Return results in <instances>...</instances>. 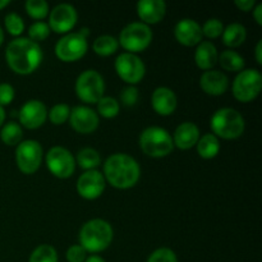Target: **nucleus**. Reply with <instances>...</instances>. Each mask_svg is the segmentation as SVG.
<instances>
[{"label": "nucleus", "mask_w": 262, "mask_h": 262, "mask_svg": "<svg viewBox=\"0 0 262 262\" xmlns=\"http://www.w3.org/2000/svg\"><path fill=\"white\" fill-rule=\"evenodd\" d=\"M146 262H178L176 252L168 247H160L148 256Z\"/></svg>", "instance_id": "35"}, {"label": "nucleus", "mask_w": 262, "mask_h": 262, "mask_svg": "<svg viewBox=\"0 0 262 262\" xmlns=\"http://www.w3.org/2000/svg\"><path fill=\"white\" fill-rule=\"evenodd\" d=\"M49 119L53 124H63L69 119V114H71V107L67 104H55L50 110H49Z\"/></svg>", "instance_id": "33"}, {"label": "nucleus", "mask_w": 262, "mask_h": 262, "mask_svg": "<svg viewBox=\"0 0 262 262\" xmlns=\"http://www.w3.org/2000/svg\"><path fill=\"white\" fill-rule=\"evenodd\" d=\"M42 49L38 42L28 37H17L10 41L5 50V59L12 71L18 74H30L42 61Z\"/></svg>", "instance_id": "1"}, {"label": "nucleus", "mask_w": 262, "mask_h": 262, "mask_svg": "<svg viewBox=\"0 0 262 262\" xmlns=\"http://www.w3.org/2000/svg\"><path fill=\"white\" fill-rule=\"evenodd\" d=\"M105 186L106 181L104 174L96 169L83 171L77 181V191L86 200H95L101 196Z\"/></svg>", "instance_id": "14"}, {"label": "nucleus", "mask_w": 262, "mask_h": 262, "mask_svg": "<svg viewBox=\"0 0 262 262\" xmlns=\"http://www.w3.org/2000/svg\"><path fill=\"white\" fill-rule=\"evenodd\" d=\"M262 87V74L258 69H242L233 81V95L242 102L252 101L258 96Z\"/></svg>", "instance_id": "8"}, {"label": "nucleus", "mask_w": 262, "mask_h": 262, "mask_svg": "<svg viewBox=\"0 0 262 262\" xmlns=\"http://www.w3.org/2000/svg\"><path fill=\"white\" fill-rule=\"evenodd\" d=\"M9 0H0V10L7 7V5H9Z\"/></svg>", "instance_id": "45"}, {"label": "nucleus", "mask_w": 262, "mask_h": 262, "mask_svg": "<svg viewBox=\"0 0 262 262\" xmlns=\"http://www.w3.org/2000/svg\"><path fill=\"white\" fill-rule=\"evenodd\" d=\"M140 147L146 155L164 158L173 151V137L165 128L151 125L145 128L140 135Z\"/></svg>", "instance_id": "5"}, {"label": "nucleus", "mask_w": 262, "mask_h": 262, "mask_svg": "<svg viewBox=\"0 0 262 262\" xmlns=\"http://www.w3.org/2000/svg\"><path fill=\"white\" fill-rule=\"evenodd\" d=\"M217 49L211 41H201L194 53V61L199 68L209 71L217 63Z\"/></svg>", "instance_id": "22"}, {"label": "nucleus", "mask_w": 262, "mask_h": 262, "mask_svg": "<svg viewBox=\"0 0 262 262\" xmlns=\"http://www.w3.org/2000/svg\"><path fill=\"white\" fill-rule=\"evenodd\" d=\"M234 3L241 10H245V12L253 9V7L256 5L255 0H235Z\"/></svg>", "instance_id": "40"}, {"label": "nucleus", "mask_w": 262, "mask_h": 262, "mask_svg": "<svg viewBox=\"0 0 262 262\" xmlns=\"http://www.w3.org/2000/svg\"><path fill=\"white\" fill-rule=\"evenodd\" d=\"M201 28L204 35H206L207 37L210 38H215L219 37L223 33V31H224V25H223L222 20L217 19V18H210V19H207L206 22L204 23V26H202Z\"/></svg>", "instance_id": "36"}, {"label": "nucleus", "mask_w": 262, "mask_h": 262, "mask_svg": "<svg viewBox=\"0 0 262 262\" xmlns=\"http://www.w3.org/2000/svg\"><path fill=\"white\" fill-rule=\"evenodd\" d=\"M42 146L38 141L25 140L15 148V161L19 170L25 174H32L40 168L42 161Z\"/></svg>", "instance_id": "10"}, {"label": "nucleus", "mask_w": 262, "mask_h": 262, "mask_svg": "<svg viewBox=\"0 0 262 262\" xmlns=\"http://www.w3.org/2000/svg\"><path fill=\"white\" fill-rule=\"evenodd\" d=\"M66 258L68 262H84L87 258V251L81 245H72L67 250Z\"/></svg>", "instance_id": "37"}, {"label": "nucleus", "mask_w": 262, "mask_h": 262, "mask_svg": "<svg viewBox=\"0 0 262 262\" xmlns=\"http://www.w3.org/2000/svg\"><path fill=\"white\" fill-rule=\"evenodd\" d=\"M217 61L223 69L229 72H241L245 67V58L232 49L223 50L222 54L217 56Z\"/></svg>", "instance_id": "25"}, {"label": "nucleus", "mask_w": 262, "mask_h": 262, "mask_svg": "<svg viewBox=\"0 0 262 262\" xmlns=\"http://www.w3.org/2000/svg\"><path fill=\"white\" fill-rule=\"evenodd\" d=\"M15 96L14 87L10 83H0V106L4 107L5 105L10 104Z\"/></svg>", "instance_id": "39"}, {"label": "nucleus", "mask_w": 262, "mask_h": 262, "mask_svg": "<svg viewBox=\"0 0 262 262\" xmlns=\"http://www.w3.org/2000/svg\"><path fill=\"white\" fill-rule=\"evenodd\" d=\"M152 41V30L150 26L143 22L128 23L120 31L118 42L128 51L136 54L137 51H142L147 48Z\"/></svg>", "instance_id": "7"}, {"label": "nucleus", "mask_w": 262, "mask_h": 262, "mask_svg": "<svg viewBox=\"0 0 262 262\" xmlns=\"http://www.w3.org/2000/svg\"><path fill=\"white\" fill-rule=\"evenodd\" d=\"M200 86L211 96H219L223 95L229 87V78L224 72L216 71V69H209L204 72L200 78Z\"/></svg>", "instance_id": "18"}, {"label": "nucleus", "mask_w": 262, "mask_h": 262, "mask_svg": "<svg viewBox=\"0 0 262 262\" xmlns=\"http://www.w3.org/2000/svg\"><path fill=\"white\" fill-rule=\"evenodd\" d=\"M120 100L127 106H133L138 100V90L136 86H127L120 92Z\"/></svg>", "instance_id": "38"}, {"label": "nucleus", "mask_w": 262, "mask_h": 262, "mask_svg": "<svg viewBox=\"0 0 262 262\" xmlns=\"http://www.w3.org/2000/svg\"><path fill=\"white\" fill-rule=\"evenodd\" d=\"M4 25L8 32L13 36H19L25 31V22L18 13L10 12L5 15Z\"/></svg>", "instance_id": "32"}, {"label": "nucleus", "mask_w": 262, "mask_h": 262, "mask_svg": "<svg viewBox=\"0 0 262 262\" xmlns=\"http://www.w3.org/2000/svg\"><path fill=\"white\" fill-rule=\"evenodd\" d=\"M151 104H152L154 110L158 114L170 115L177 109L178 99H177V95L173 90L165 86H160L152 92Z\"/></svg>", "instance_id": "19"}, {"label": "nucleus", "mask_w": 262, "mask_h": 262, "mask_svg": "<svg viewBox=\"0 0 262 262\" xmlns=\"http://www.w3.org/2000/svg\"><path fill=\"white\" fill-rule=\"evenodd\" d=\"M97 112L105 118H114L119 113V101L113 96H102L97 101Z\"/></svg>", "instance_id": "30"}, {"label": "nucleus", "mask_w": 262, "mask_h": 262, "mask_svg": "<svg viewBox=\"0 0 262 262\" xmlns=\"http://www.w3.org/2000/svg\"><path fill=\"white\" fill-rule=\"evenodd\" d=\"M136 7L137 14L146 25L160 22L166 13V3L164 0H140Z\"/></svg>", "instance_id": "20"}, {"label": "nucleus", "mask_w": 262, "mask_h": 262, "mask_svg": "<svg viewBox=\"0 0 262 262\" xmlns=\"http://www.w3.org/2000/svg\"><path fill=\"white\" fill-rule=\"evenodd\" d=\"M58 252L50 245H40L32 251L28 262H58Z\"/></svg>", "instance_id": "29"}, {"label": "nucleus", "mask_w": 262, "mask_h": 262, "mask_svg": "<svg viewBox=\"0 0 262 262\" xmlns=\"http://www.w3.org/2000/svg\"><path fill=\"white\" fill-rule=\"evenodd\" d=\"M115 71L118 76L127 82L129 86H135L141 79L143 78L146 73V67L142 59L133 53H120L115 59Z\"/></svg>", "instance_id": "9"}, {"label": "nucleus", "mask_w": 262, "mask_h": 262, "mask_svg": "<svg viewBox=\"0 0 262 262\" xmlns=\"http://www.w3.org/2000/svg\"><path fill=\"white\" fill-rule=\"evenodd\" d=\"M200 140V129L193 122H183L176 128L173 136L174 146L181 150H188L193 147Z\"/></svg>", "instance_id": "21"}, {"label": "nucleus", "mask_w": 262, "mask_h": 262, "mask_svg": "<svg viewBox=\"0 0 262 262\" xmlns=\"http://www.w3.org/2000/svg\"><path fill=\"white\" fill-rule=\"evenodd\" d=\"M77 14L76 8L69 3H60L49 12V27L56 33H68L76 26Z\"/></svg>", "instance_id": "13"}, {"label": "nucleus", "mask_w": 262, "mask_h": 262, "mask_svg": "<svg viewBox=\"0 0 262 262\" xmlns=\"http://www.w3.org/2000/svg\"><path fill=\"white\" fill-rule=\"evenodd\" d=\"M174 36L182 45L193 46L199 45L202 41V28L197 20L192 18H183L178 20L174 27Z\"/></svg>", "instance_id": "17"}, {"label": "nucleus", "mask_w": 262, "mask_h": 262, "mask_svg": "<svg viewBox=\"0 0 262 262\" xmlns=\"http://www.w3.org/2000/svg\"><path fill=\"white\" fill-rule=\"evenodd\" d=\"M140 176V164L128 154L115 152L110 155L104 163L105 181L109 182L115 188H130L137 183Z\"/></svg>", "instance_id": "2"}, {"label": "nucleus", "mask_w": 262, "mask_h": 262, "mask_svg": "<svg viewBox=\"0 0 262 262\" xmlns=\"http://www.w3.org/2000/svg\"><path fill=\"white\" fill-rule=\"evenodd\" d=\"M26 12L35 19H42L50 12L48 2L45 0H27L25 3Z\"/></svg>", "instance_id": "31"}, {"label": "nucleus", "mask_w": 262, "mask_h": 262, "mask_svg": "<svg viewBox=\"0 0 262 262\" xmlns=\"http://www.w3.org/2000/svg\"><path fill=\"white\" fill-rule=\"evenodd\" d=\"M69 120L72 127L79 133H92L100 123L97 113L86 105H77L71 109Z\"/></svg>", "instance_id": "16"}, {"label": "nucleus", "mask_w": 262, "mask_h": 262, "mask_svg": "<svg viewBox=\"0 0 262 262\" xmlns=\"http://www.w3.org/2000/svg\"><path fill=\"white\" fill-rule=\"evenodd\" d=\"M3 41H4V31H3L2 26H0V45L3 43Z\"/></svg>", "instance_id": "46"}, {"label": "nucleus", "mask_w": 262, "mask_h": 262, "mask_svg": "<svg viewBox=\"0 0 262 262\" xmlns=\"http://www.w3.org/2000/svg\"><path fill=\"white\" fill-rule=\"evenodd\" d=\"M222 36L225 45L230 46V48H237V46H241L246 41L247 30H246L242 23L232 22L224 28Z\"/></svg>", "instance_id": "23"}, {"label": "nucleus", "mask_w": 262, "mask_h": 262, "mask_svg": "<svg viewBox=\"0 0 262 262\" xmlns=\"http://www.w3.org/2000/svg\"><path fill=\"white\" fill-rule=\"evenodd\" d=\"M118 46H119L118 38L112 35L99 36V37L94 41V43H92V48H94L95 53L102 56H107L114 54L115 51L118 50Z\"/></svg>", "instance_id": "28"}, {"label": "nucleus", "mask_w": 262, "mask_h": 262, "mask_svg": "<svg viewBox=\"0 0 262 262\" xmlns=\"http://www.w3.org/2000/svg\"><path fill=\"white\" fill-rule=\"evenodd\" d=\"M20 124L25 125L28 129H35L41 127L48 118V109L45 104L40 100H28L20 106L18 113Z\"/></svg>", "instance_id": "15"}, {"label": "nucleus", "mask_w": 262, "mask_h": 262, "mask_svg": "<svg viewBox=\"0 0 262 262\" xmlns=\"http://www.w3.org/2000/svg\"><path fill=\"white\" fill-rule=\"evenodd\" d=\"M4 120H5V110H4V107L0 106V127L3 125Z\"/></svg>", "instance_id": "44"}, {"label": "nucleus", "mask_w": 262, "mask_h": 262, "mask_svg": "<svg viewBox=\"0 0 262 262\" xmlns=\"http://www.w3.org/2000/svg\"><path fill=\"white\" fill-rule=\"evenodd\" d=\"M210 127L217 138L234 140L245 132V118L238 110L233 107H220L212 114Z\"/></svg>", "instance_id": "4"}, {"label": "nucleus", "mask_w": 262, "mask_h": 262, "mask_svg": "<svg viewBox=\"0 0 262 262\" xmlns=\"http://www.w3.org/2000/svg\"><path fill=\"white\" fill-rule=\"evenodd\" d=\"M76 160L81 168L86 169V170H92L101 164V156H100L99 151L95 148L83 147L78 151Z\"/></svg>", "instance_id": "26"}, {"label": "nucleus", "mask_w": 262, "mask_h": 262, "mask_svg": "<svg viewBox=\"0 0 262 262\" xmlns=\"http://www.w3.org/2000/svg\"><path fill=\"white\" fill-rule=\"evenodd\" d=\"M87 37L81 32H68L55 43V54L60 60L74 61L81 59L87 51Z\"/></svg>", "instance_id": "12"}, {"label": "nucleus", "mask_w": 262, "mask_h": 262, "mask_svg": "<svg viewBox=\"0 0 262 262\" xmlns=\"http://www.w3.org/2000/svg\"><path fill=\"white\" fill-rule=\"evenodd\" d=\"M23 130L19 123L17 122H8L3 125L2 132H0V138L3 142L8 146H15L22 142Z\"/></svg>", "instance_id": "27"}, {"label": "nucleus", "mask_w": 262, "mask_h": 262, "mask_svg": "<svg viewBox=\"0 0 262 262\" xmlns=\"http://www.w3.org/2000/svg\"><path fill=\"white\" fill-rule=\"evenodd\" d=\"M84 262H106L102 257L97 255H92V256H87V258L84 260Z\"/></svg>", "instance_id": "43"}, {"label": "nucleus", "mask_w": 262, "mask_h": 262, "mask_svg": "<svg viewBox=\"0 0 262 262\" xmlns=\"http://www.w3.org/2000/svg\"><path fill=\"white\" fill-rule=\"evenodd\" d=\"M76 94L82 101L94 104L97 102L105 91V81L96 69H86L76 79Z\"/></svg>", "instance_id": "6"}, {"label": "nucleus", "mask_w": 262, "mask_h": 262, "mask_svg": "<svg viewBox=\"0 0 262 262\" xmlns=\"http://www.w3.org/2000/svg\"><path fill=\"white\" fill-rule=\"evenodd\" d=\"M253 17L258 25H262V3H257L253 7Z\"/></svg>", "instance_id": "41"}, {"label": "nucleus", "mask_w": 262, "mask_h": 262, "mask_svg": "<svg viewBox=\"0 0 262 262\" xmlns=\"http://www.w3.org/2000/svg\"><path fill=\"white\" fill-rule=\"evenodd\" d=\"M49 35H50V27L42 20H36L28 27V38L35 42L45 40Z\"/></svg>", "instance_id": "34"}, {"label": "nucleus", "mask_w": 262, "mask_h": 262, "mask_svg": "<svg viewBox=\"0 0 262 262\" xmlns=\"http://www.w3.org/2000/svg\"><path fill=\"white\" fill-rule=\"evenodd\" d=\"M114 235L110 223L104 219H91L79 230V245L91 253L101 252L110 246Z\"/></svg>", "instance_id": "3"}, {"label": "nucleus", "mask_w": 262, "mask_h": 262, "mask_svg": "<svg viewBox=\"0 0 262 262\" xmlns=\"http://www.w3.org/2000/svg\"><path fill=\"white\" fill-rule=\"evenodd\" d=\"M46 165L51 174L58 178H69L76 170V159L68 148L54 146L46 154Z\"/></svg>", "instance_id": "11"}, {"label": "nucleus", "mask_w": 262, "mask_h": 262, "mask_svg": "<svg viewBox=\"0 0 262 262\" xmlns=\"http://www.w3.org/2000/svg\"><path fill=\"white\" fill-rule=\"evenodd\" d=\"M255 56H256V61H257L258 64H262V40H258L257 43H256Z\"/></svg>", "instance_id": "42"}, {"label": "nucleus", "mask_w": 262, "mask_h": 262, "mask_svg": "<svg viewBox=\"0 0 262 262\" xmlns=\"http://www.w3.org/2000/svg\"><path fill=\"white\" fill-rule=\"evenodd\" d=\"M196 146L197 152L204 159L215 158L220 151V141L214 133H205L204 136H200Z\"/></svg>", "instance_id": "24"}]
</instances>
